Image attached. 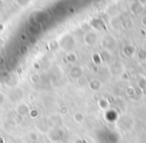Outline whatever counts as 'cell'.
Here are the masks:
<instances>
[{
  "label": "cell",
  "instance_id": "cell-1",
  "mask_svg": "<svg viewBox=\"0 0 146 143\" xmlns=\"http://www.w3.org/2000/svg\"><path fill=\"white\" fill-rule=\"evenodd\" d=\"M4 100H5V96H4V94H3V93L0 92V104H2V103L4 102Z\"/></svg>",
  "mask_w": 146,
  "mask_h": 143
},
{
  "label": "cell",
  "instance_id": "cell-2",
  "mask_svg": "<svg viewBox=\"0 0 146 143\" xmlns=\"http://www.w3.org/2000/svg\"><path fill=\"white\" fill-rule=\"evenodd\" d=\"M0 143H4V139H3V137L0 136Z\"/></svg>",
  "mask_w": 146,
  "mask_h": 143
},
{
  "label": "cell",
  "instance_id": "cell-3",
  "mask_svg": "<svg viewBox=\"0 0 146 143\" xmlns=\"http://www.w3.org/2000/svg\"><path fill=\"white\" fill-rule=\"evenodd\" d=\"M2 42H3V40H2V39H0V45L2 44Z\"/></svg>",
  "mask_w": 146,
  "mask_h": 143
}]
</instances>
